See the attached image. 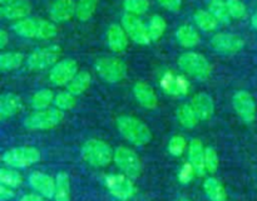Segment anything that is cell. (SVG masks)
I'll return each mask as SVG.
<instances>
[{
  "mask_svg": "<svg viewBox=\"0 0 257 201\" xmlns=\"http://www.w3.org/2000/svg\"><path fill=\"white\" fill-rule=\"evenodd\" d=\"M122 27L124 28L130 39L133 40L136 44L148 45L152 42L150 37V32H148V25H146L138 18V15L125 13L122 18Z\"/></svg>",
  "mask_w": 257,
  "mask_h": 201,
  "instance_id": "8fae6325",
  "label": "cell"
},
{
  "mask_svg": "<svg viewBox=\"0 0 257 201\" xmlns=\"http://www.w3.org/2000/svg\"><path fill=\"white\" fill-rule=\"evenodd\" d=\"M133 178L128 177L124 173H113L105 177V186L107 190L112 196H114L117 200L127 201L136 195L135 183Z\"/></svg>",
  "mask_w": 257,
  "mask_h": 201,
  "instance_id": "30bf717a",
  "label": "cell"
},
{
  "mask_svg": "<svg viewBox=\"0 0 257 201\" xmlns=\"http://www.w3.org/2000/svg\"><path fill=\"white\" fill-rule=\"evenodd\" d=\"M120 135L135 146H145L152 140L150 127L138 118L132 116H119L115 121Z\"/></svg>",
  "mask_w": 257,
  "mask_h": 201,
  "instance_id": "7a4b0ae2",
  "label": "cell"
},
{
  "mask_svg": "<svg viewBox=\"0 0 257 201\" xmlns=\"http://www.w3.org/2000/svg\"><path fill=\"white\" fill-rule=\"evenodd\" d=\"M14 196L15 192L14 190H13V187L4 185V183L0 185V201H9L12 200Z\"/></svg>",
  "mask_w": 257,
  "mask_h": 201,
  "instance_id": "7bdbcfd3",
  "label": "cell"
},
{
  "mask_svg": "<svg viewBox=\"0 0 257 201\" xmlns=\"http://www.w3.org/2000/svg\"><path fill=\"white\" fill-rule=\"evenodd\" d=\"M64 120V111L55 108L35 111L32 115L27 116L24 120V127L30 131L52 130L62 123Z\"/></svg>",
  "mask_w": 257,
  "mask_h": 201,
  "instance_id": "277c9868",
  "label": "cell"
},
{
  "mask_svg": "<svg viewBox=\"0 0 257 201\" xmlns=\"http://www.w3.org/2000/svg\"><path fill=\"white\" fill-rule=\"evenodd\" d=\"M99 0H78L75 17L80 22H88L94 15Z\"/></svg>",
  "mask_w": 257,
  "mask_h": 201,
  "instance_id": "d6a6232c",
  "label": "cell"
},
{
  "mask_svg": "<svg viewBox=\"0 0 257 201\" xmlns=\"http://www.w3.org/2000/svg\"><path fill=\"white\" fill-rule=\"evenodd\" d=\"M55 201H70V178L64 171L55 176Z\"/></svg>",
  "mask_w": 257,
  "mask_h": 201,
  "instance_id": "83f0119b",
  "label": "cell"
},
{
  "mask_svg": "<svg viewBox=\"0 0 257 201\" xmlns=\"http://www.w3.org/2000/svg\"><path fill=\"white\" fill-rule=\"evenodd\" d=\"M78 72L79 70H78L77 60L72 58H65L53 65L49 72V80L57 87L68 85V83L74 78Z\"/></svg>",
  "mask_w": 257,
  "mask_h": 201,
  "instance_id": "7c38bea8",
  "label": "cell"
},
{
  "mask_svg": "<svg viewBox=\"0 0 257 201\" xmlns=\"http://www.w3.org/2000/svg\"><path fill=\"white\" fill-rule=\"evenodd\" d=\"M123 8L128 14L142 15L150 9V0H124Z\"/></svg>",
  "mask_w": 257,
  "mask_h": 201,
  "instance_id": "8d00e7d4",
  "label": "cell"
},
{
  "mask_svg": "<svg viewBox=\"0 0 257 201\" xmlns=\"http://www.w3.org/2000/svg\"><path fill=\"white\" fill-rule=\"evenodd\" d=\"M232 106L245 123H252L256 120V102L247 90H237L232 97Z\"/></svg>",
  "mask_w": 257,
  "mask_h": 201,
  "instance_id": "4fadbf2b",
  "label": "cell"
},
{
  "mask_svg": "<svg viewBox=\"0 0 257 201\" xmlns=\"http://www.w3.org/2000/svg\"><path fill=\"white\" fill-rule=\"evenodd\" d=\"M226 4L232 19L240 20L247 15V8L241 0H226Z\"/></svg>",
  "mask_w": 257,
  "mask_h": 201,
  "instance_id": "f35d334b",
  "label": "cell"
},
{
  "mask_svg": "<svg viewBox=\"0 0 257 201\" xmlns=\"http://www.w3.org/2000/svg\"><path fill=\"white\" fill-rule=\"evenodd\" d=\"M8 43H9V34L7 33V30L2 29L0 30V48H5Z\"/></svg>",
  "mask_w": 257,
  "mask_h": 201,
  "instance_id": "f6af8a7d",
  "label": "cell"
},
{
  "mask_svg": "<svg viewBox=\"0 0 257 201\" xmlns=\"http://www.w3.org/2000/svg\"><path fill=\"white\" fill-rule=\"evenodd\" d=\"M75 105H77V95L72 94L68 90L59 92L54 98V106L58 110L69 111L74 108Z\"/></svg>",
  "mask_w": 257,
  "mask_h": 201,
  "instance_id": "d590c367",
  "label": "cell"
},
{
  "mask_svg": "<svg viewBox=\"0 0 257 201\" xmlns=\"http://www.w3.org/2000/svg\"><path fill=\"white\" fill-rule=\"evenodd\" d=\"M251 24H252V27L257 30V13H255V14L252 15V18H251Z\"/></svg>",
  "mask_w": 257,
  "mask_h": 201,
  "instance_id": "bcb514c9",
  "label": "cell"
},
{
  "mask_svg": "<svg viewBox=\"0 0 257 201\" xmlns=\"http://www.w3.org/2000/svg\"><path fill=\"white\" fill-rule=\"evenodd\" d=\"M193 173H196L195 168L192 167V165H191V163H187V165H185L182 168H181L180 176H178V177H180L181 182L187 183L188 181L192 180Z\"/></svg>",
  "mask_w": 257,
  "mask_h": 201,
  "instance_id": "60d3db41",
  "label": "cell"
},
{
  "mask_svg": "<svg viewBox=\"0 0 257 201\" xmlns=\"http://www.w3.org/2000/svg\"><path fill=\"white\" fill-rule=\"evenodd\" d=\"M130 37L124 28L119 24H110L107 29V43L114 53H123L128 48Z\"/></svg>",
  "mask_w": 257,
  "mask_h": 201,
  "instance_id": "ac0fdd59",
  "label": "cell"
},
{
  "mask_svg": "<svg viewBox=\"0 0 257 201\" xmlns=\"http://www.w3.org/2000/svg\"><path fill=\"white\" fill-rule=\"evenodd\" d=\"M220 161H218V155L215 148L206 147L205 150V166L206 171L210 173H215L217 171Z\"/></svg>",
  "mask_w": 257,
  "mask_h": 201,
  "instance_id": "ab89813d",
  "label": "cell"
},
{
  "mask_svg": "<svg viewBox=\"0 0 257 201\" xmlns=\"http://www.w3.org/2000/svg\"><path fill=\"white\" fill-rule=\"evenodd\" d=\"M90 83H92V75H90V73L87 72V70H80L68 83L67 90L74 95H80L89 88Z\"/></svg>",
  "mask_w": 257,
  "mask_h": 201,
  "instance_id": "484cf974",
  "label": "cell"
},
{
  "mask_svg": "<svg viewBox=\"0 0 257 201\" xmlns=\"http://www.w3.org/2000/svg\"><path fill=\"white\" fill-rule=\"evenodd\" d=\"M191 105H192L195 112L197 113L200 121L210 120L215 113V102H213L212 97L206 92H200L193 95Z\"/></svg>",
  "mask_w": 257,
  "mask_h": 201,
  "instance_id": "44dd1931",
  "label": "cell"
},
{
  "mask_svg": "<svg viewBox=\"0 0 257 201\" xmlns=\"http://www.w3.org/2000/svg\"><path fill=\"white\" fill-rule=\"evenodd\" d=\"M0 182L13 188H17L23 183V176L9 166L2 167L0 168Z\"/></svg>",
  "mask_w": 257,
  "mask_h": 201,
  "instance_id": "e575fe53",
  "label": "cell"
},
{
  "mask_svg": "<svg viewBox=\"0 0 257 201\" xmlns=\"http://www.w3.org/2000/svg\"><path fill=\"white\" fill-rule=\"evenodd\" d=\"M208 12L221 24H228L231 22V19H232L225 0H210L208 2Z\"/></svg>",
  "mask_w": 257,
  "mask_h": 201,
  "instance_id": "f546056e",
  "label": "cell"
},
{
  "mask_svg": "<svg viewBox=\"0 0 257 201\" xmlns=\"http://www.w3.org/2000/svg\"><path fill=\"white\" fill-rule=\"evenodd\" d=\"M203 190L210 201H227V192L216 177H207L203 182Z\"/></svg>",
  "mask_w": 257,
  "mask_h": 201,
  "instance_id": "cb8c5ba5",
  "label": "cell"
},
{
  "mask_svg": "<svg viewBox=\"0 0 257 201\" xmlns=\"http://www.w3.org/2000/svg\"><path fill=\"white\" fill-rule=\"evenodd\" d=\"M118 201H122V200H118Z\"/></svg>",
  "mask_w": 257,
  "mask_h": 201,
  "instance_id": "c3c4849f",
  "label": "cell"
},
{
  "mask_svg": "<svg viewBox=\"0 0 257 201\" xmlns=\"http://www.w3.org/2000/svg\"><path fill=\"white\" fill-rule=\"evenodd\" d=\"M166 29H167V23H166L165 18L161 15H153L148 24V32H150V37L152 42H157L162 38L165 34Z\"/></svg>",
  "mask_w": 257,
  "mask_h": 201,
  "instance_id": "836d02e7",
  "label": "cell"
},
{
  "mask_svg": "<svg viewBox=\"0 0 257 201\" xmlns=\"http://www.w3.org/2000/svg\"><path fill=\"white\" fill-rule=\"evenodd\" d=\"M20 108H22V99L18 94L7 92L0 95V120L2 121L17 115Z\"/></svg>",
  "mask_w": 257,
  "mask_h": 201,
  "instance_id": "603a6c76",
  "label": "cell"
},
{
  "mask_svg": "<svg viewBox=\"0 0 257 201\" xmlns=\"http://www.w3.org/2000/svg\"><path fill=\"white\" fill-rule=\"evenodd\" d=\"M95 70L104 82L114 84L127 75V65L119 58L104 57L95 62Z\"/></svg>",
  "mask_w": 257,
  "mask_h": 201,
  "instance_id": "52a82bcc",
  "label": "cell"
},
{
  "mask_svg": "<svg viewBox=\"0 0 257 201\" xmlns=\"http://www.w3.org/2000/svg\"><path fill=\"white\" fill-rule=\"evenodd\" d=\"M178 67L186 74L197 79H207L212 73V67L205 55L196 52L183 53L177 60Z\"/></svg>",
  "mask_w": 257,
  "mask_h": 201,
  "instance_id": "5b68a950",
  "label": "cell"
},
{
  "mask_svg": "<svg viewBox=\"0 0 257 201\" xmlns=\"http://www.w3.org/2000/svg\"><path fill=\"white\" fill-rule=\"evenodd\" d=\"M113 161H114L117 167L124 175L133 178V180L140 177V175L142 173V162H141V158L130 147L120 146V147L115 148L114 155H113Z\"/></svg>",
  "mask_w": 257,
  "mask_h": 201,
  "instance_id": "ba28073f",
  "label": "cell"
},
{
  "mask_svg": "<svg viewBox=\"0 0 257 201\" xmlns=\"http://www.w3.org/2000/svg\"><path fill=\"white\" fill-rule=\"evenodd\" d=\"M28 181H29V185L43 197H54L55 178H53L52 176L40 172V171H34L29 175Z\"/></svg>",
  "mask_w": 257,
  "mask_h": 201,
  "instance_id": "2e32d148",
  "label": "cell"
},
{
  "mask_svg": "<svg viewBox=\"0 0 257 201\" xmlns=\"http://www.w3.org/2000/svg\"><path fill=\"white\" fill-rule=\"evenodd\" d=\"M211 45L221 54H236L245 47V40L240 35L231 33H218L211 39Z\"/></svg>",
  "mask_w": 257,
  "mask_h": 201,
  "instance_id": "5bb4252c",
  "label": "cell"
},
{
  "mask_svg": "<svg viewBox=\"0 0 257 201\" xmlns=\"http://www.w3.org/2000/svg\"><path fill=\"white\" fill-rule=\"evenodd\" d=\"M205 150L206 147H203V143L198 138L191 140L188 145V161L198 176H203L206 173Z\"/></svg>",
  "mask_w": 257,
  "mask_h": 201,
  "instance_id": "ffe728a7",
  "label": "cell"
},
{
  "mask_svg": "<svg viewBox=\"0 0 257 201\" xmlns=\"http://www.w3.org/2000/svg\"><path fill=\"white\" fill-rule=\"evenodd\" d=\"M133 94L137 102L147 110H155L158 106V97L155 89L146 82H137L133 85Z\"/></svg>",
  "mask_w": 257,
  "mask_h": 201,
  "instance_id": "d6986e66",
  "label": "cell"
},
{
  "mask_svg": "<svg viewBox=\"0 0 257 201\" xmlns=\"http://www.w3.org/2000/svg\"><path fill=\"white\" fill-rule=\"evenodd\" d=\"M176 116H177V120L181 123V126H183L185 128L196 127L198 121H200L191 103H182V105L178 106Z\"/></svg>",
  "mask_w": 257,
  "mask_h": 201,
  "instance_id": "d4e9b609",
  "label": "cell"
},
{
  "mask_svg": "<svg viewBox=\"0 0 257 201\" xmlns=\"http://www.w3.org/2000/svg\"><path fill=\"white\" fill-rule=\"evenodd\" d=\"M19 201H45L42 195H37V193H27L23 196Z\"/></svg>",
  "mask_w": 257,
  "mask_h": 201,
  "instance_id": "ee69618b",
  "label": "cell"
},
{
  "mask_svg": "<svg viewBox=\"0 0 257 201\" xmlns=\"http://www.w3.org/2000/svg\"><path fill=\"white\" fill-rule=\"evenodd\" d=\"M186 148H188L187 141L181 135H175L168 142V152L175 157H180L185 152Z\"/></svg>",
  "mask_w": 257,
  "mask_h": 201,
  "instance_id": "74e56055",
  "label": "cell"
},
{
  "mask_svg": "<svg viewBox=\"0 0 257 201\" xmlns=\"http://www.w3.org/2000/svg\"><path fill=\"white\" fill-rule=\"evenodd\" d=\"M54 92L48 88H43V89L38 90L33 94L32 99H30V106L34 108L35 111L47 110L52 103H54Z\"/></svg>",
  "mask_w": 257,
  "mask_h": 201,
  "instance_id": "f1b7e54d",
  "label": "cell"
},
{
  "mask_svg": "<svg viewBox=\"0 0 257 201\" xmlns=\"http://www.w3.org/2000/svg\"><path fill=\"white\" fill-rule=\"evenodd\" d=\"M157 2L161 7H163L166 10L172 13H177L181 9V7H182L181 0H157Z\"/></svg>",
  "mask_w": 257,
  "mask_h": 201,
  "instance_id": "b9f144b4",
  "label": "cell"
},
{
  "mask_svg": "<svg viewBox=\"0 0 257 201\" xmlns=\"http://www.w3.org/2000/svg\"><path fill=\"white\" fill-rule=\"evenodd\" d=\"M32 13V4L28 0H18L12 4L3 5L0 8V15L7 20H22L28 18Z\"/></svg>",
  "mask_w": 257,
  "mask_h": 201,
  "instance_id": "7402d4cb",
  "label": "cell"
},
{
  "mask_svg": "<svg viewBox=\"0 0 257 201\" xmlns=\"http://www.w3.org/2000/svg\"><path fill=\"white\" fill-rule=\"evenodd\" d=\"M161 87L167 94L173 97H183L190 92V84L183 75L175 74L173 72H167L161 77Z\"/></svg>",
  "mask_w": 257,
  "mask_h": 201,
  "instance_id": "9a60e30c",
  "label": "cell"
},
{
  "mask_svg": "<svg viewBox=\"0 0 257 201\" xmlns=\"http://www.w3.org/2000/svg\"><path fill=\"white\" fill-rule=\"evenodd\" d=\"M114 151L107 142L98 138H90L82 146V157L93 167H105L113 160Z\"/></svg>",
  "mask_w": 257,
  "mask_h": 201,
  "instance_id": "3957f363",
  "label": "cell"
},
{
  "mask_svg": "<svg viewBox=\"0 0 257 201\" xmlns=\"http://www.w3.org/2000/svg\"><path fill=\"white\" fill-rule=\"evenodd\" d=\"M3 162L13 168H25L34 165L40 160V152L38 148L30 146L14 147L5 151L2 157Z\"/></svg>",
  "mask_w": 257,
  "mask_h": 201,
  "instance_id": "8992f818",
  "label": "cell"
},
{
  "mask_svg": "<svg viewBox=\"0 0 257 201\" xmlns=\"http://www.w3.org/2000/svg\"><path fill=\"white\" fill-rule=\"evenodd\" d=\"M77 3L74 0H55L49 10L50 19L53 23H65L75 15Z\"/></svg>",
  "mask_w": 257,
  "mask_h": 201,
  "instance_id": "e0dca14e",
  "label": "cell"
},
{
  "mask_svg": "<svg viewBox=\"0 0 257 201\" xmlns=\"http://www.w3.org/2000/svg\"><path fill=\"white\" fill-rule=\"evenodd\" d=\"M176 39L182 47L193 48L200 43V34L191 25H182L176 32Z\"/></svg>",
  "mask_w": 257,
  "mask_h": 201,
  "instance_id": "4316f807",
  "label": "cell"
},
{
  "mask_svg": "<svg viewBox=\"0 0 257 201\" xmlns=\"http://www.w3.org/2000/svg\"><path fill=\"white\" fill-rule=\"evenodd\" d=\"M196 25L203 32H213L217 29L218 22L208 10H197L193 15Z\"/></svg>",
  "mask_w": 257,
  "mask_h": 201,
  "instance_id": "4dcf8cb0",
  "label": "cell"
},
{
  "mask_svg": "<svg viewBox=\"0 0 257 201\" xmlns=\"http://www.w3.org/2000/svg\"><path fill=\"white\" fill-rule=\"evenodd\" d=\"M18 2V0H0V4L2 5H8V4H12V3Z\"/></svg>",
  "mask_w": 257,
  "mask_h": 201,
  "instance_id": "7dc6e473",
  "label": "cell"
},
{
  "mask_svg": "<svg viewBox=\"0 0 257 201\" xmlns=\"http://www.w3.org/2000/svg\"><path fill=\"white\" fill-rule=\"evenodd\" d=\"M13 30L18 35L28 39L49 40L58 34V28L54 23L39 18H25L18 20L13 25Z\"/></svg>",
  "mask_w": 257,
  "mask_h": 201,
  "instance_id": "6da1fadb",
  "label": "cell"
},
{
  "mask_svg": "<svg viewBox=\"0 0 257 201\" xmlns=\"http://www.w3.org/2000/svg\"><path fill=\"white\" fill-rule=\"evenodd\" d=\"M62 48L57 44L43 47L40 49L30 53L27 58V67L32 70H42L45 68L53 67L55 63L59 62Z\"/></svg>",
  "mask_w": 257,
  "mask_h": 201,
  "instance_id": "9c48e42d",
  "label": "cell"
},
{
  "mask_svg": "<svg viewBox=\"0 0 257 201\" xmlns=\"http://www.w3.org/2000/svg\"><path fill=\"white\" fill-rule=\"evenodd\" d=\"M24 63V55L19 52H7L0 54V69L9 72L19 68Z\"/></svg>",
  "mask_w": 257,
  "mask_h": 201,
  "instance_id": "1f68e13d",
  "label": "cell"
}]
</instances>
